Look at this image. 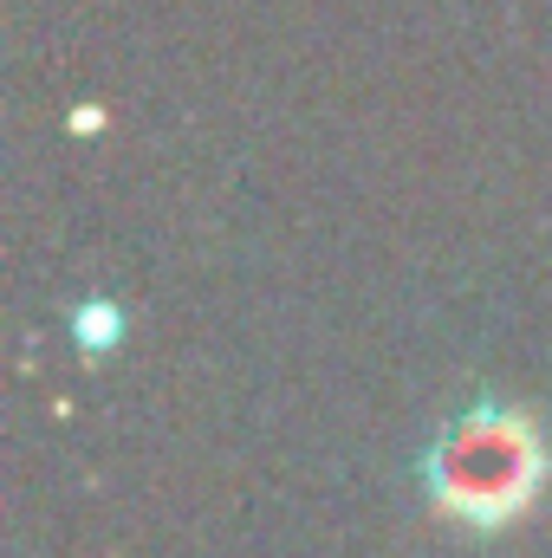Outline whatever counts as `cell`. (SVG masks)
I'll list each match as a JSON object with an SVG mask.
<instances>
[{
	"instance_id": "obj_1",
	"label": "cell",
	"mask_w": 552,
	"mask_h": 558,
	"mask_svg": "<svg viewBox=\"0 0 552 558\" xmlns=\"http://www.w3.org/2000/svg\"><path fill=\"white\" fill-rule=\"evenodd\" d=\"M552 474L540 422L514 403H475L429 441L422 487L429 507L468 533H501L533 513L540 487Z\"/></svg>"
}]
</instances>
